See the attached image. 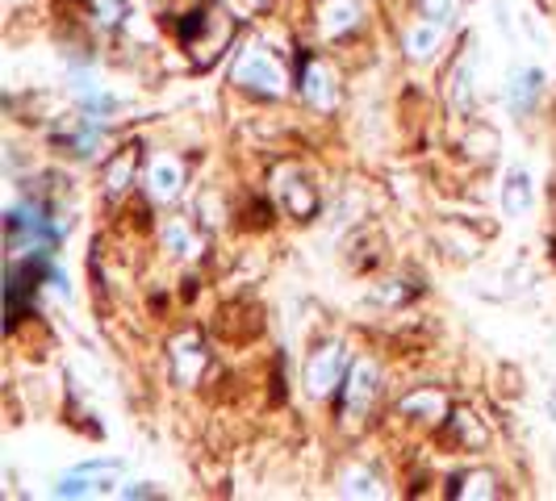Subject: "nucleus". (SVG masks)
<instances>
[{
	"mask_svg": "<svg viewBox=\"0 0 556 501\" xmlns=\"http://www.w3.org/2000/svg\"><path fill=\"white\" fill-rule=\"evenodd\" d=\"M230 42V22H226L218 9H197L185 13L180 22V47L197 59V63H214Z\"/></svg>",
	"mask_w": 556,
	"mask_h": 501,
	"instance_id": "nucleus-1",
	"label": "nucleus"
},
{
	"mask_svg": "<svg viewBox=\"0 0 556 501\" xmlns=\"http://www.w3.org/2000/svg\"><path fill=\"white\" fill-rule=\"evenodd\" d=\"M230 84H239V88H248L255 97H268V101H277L285 97V67H280L277 59L268 55L264 47H243L239 59H235V67H230Z\"/></svg>",
	"mask_w": 556,
	"mask_h": 501,
	"instance_id": "nucleus-2",
	"label": "nucleus"
},
{
	"mask_svg": "<svg viewBox=\"0 0 556 501\" xmlns=\"http://www.w3.org/2000/svg\"><path fill=\"white\" fill-rule=\"evenodd\" d=\"M343 381H348V347L343 343H327L306 360V389L314 397H331L343 389Z\"/></svg>",
	"mask_w": 556,
	"mask_h": 501,
	"instance_id": "nucleus-3",
	"label": "nucleus"
},
{
	"mask_svg": "<svg viewBox=\"0 0 556 501\" xmlns=\"http://www.w3.org/2000/svg\"><path fill=\"white\" fill-rule=\"evenodd\" d=\"M205 360H210V351H205L201 334H193V331L176 334V338L167 343V372H172V381H176L180 389H193L197 381H201Z\"/></svg>",
	"mask_w": 556,
	"mask_h": 501,
	"instance_id": "nucleus-4",
	"label": "nucleus"
},
{
	"mask_svg": "<svg viewBox=\"0 0 556 501\" xmlns=\"http://www.w3.org/2000/svg\"><path fill=\"white\" fill-rule=\"evenodd\" d=\"M298 88H302V101L314 105L318 113H331L334 105H339V92H334V84H331V72H327V63H318V59H309L306 67H302Z\"/></svg>",
	"mask_w": 556,
	"mask_h": 501,
	"instance_id": "nucleus-5",
	"label": "nucleus"
},
{
	"mask_svg": "<svg viewBox=\"0 0 556 501\" xmlns=\"http://www.w3.org/2000/svg\"><path fill=\"white\" fill-rule=\"evenodd\" d=\"M372 393H377V363H368V360L352 363V372H348V381H343V389H339L348 414L368 410V406H372Z\"/></svg>",
	"mask_w": 556,
	"mask_h": 501,
	"instance_id": "nucleus-6",
	"label": "nucleus"
},
{
	"mask_svg": "<svg viewBox=\"0 0 556 501\" xmlns=\"http://www.w3.org/2000/svg\"><path fill=\"white\" fill-rule=\"evenodd\" d=\"M440 42H444V26L431 22V17L406 26V34H402V51H406V59H415V63H427V59L440 55Z\"/></svg>",
	"mask_w": 556,
	"mask_h": 501,
	"instance_id": "nucleus-7",
	"label": "nucleus"
},
{
	"mask_svg": "<svg viewBox=\"0 0 556 501\" xmlns=\"http://www.w3.org/2000/svg\"><path fill=\"white\" fill-rule=\"evenodd\" d=\"M180 184H185V164L172 159V155H155L151 167H147V189L155 201H172L180 196Z\"/></svg>",
	"mask_w": 556,
	"mask_h": 501,
	"instance_id": "nucleus-8",
	"label": "nucleus"
},
{
	"mask_svg": "<svg viewBox=\"0 0 556 501\" xmlns=\"http://www.w3.org/2000/svg\"><path fill=\"white\" fill-rule=\"evenodd\" d=\"M531 205H535V184L523 167H515L506 180H502V214L506 218H528Z\"/></svg>",
	"mask_w": 556,
	"mask_h": 501,
	"instance_id": "nucleus-9",
	"label": "nucleus"
},
{
	"mask_svg": "<svg viewBox=\"0 0 556 501\" xmlns=\"http://www.w3.org/2000/svg\"><path fill=\"white\" fill-rule=\"evenodd\" d=\"M361 26V4L356 0H323L318 4V29L327 38H343Z\"/></svg>",
	"mask_w": 556,
	"mask_h": 501,
	"instance_id": "nucleus-10",
	"label": "nucleus"
},
{
	"mask_svg": "<svg viewBox=\"0 0 556 501\" xmlns=\"http://www.w3.org/2000/svg\"><path fill=\"white\" fill-rule=\"evenodd\" d=\"M397 414L415 422H447V397L435 389H415L397 401Z\"/></svg>",
	"mask_w": 556,
	"mask_h": 501,
	"instance_id": "nucleus-11",
	"label": "nucleus"
},
{
	"mask_svg": "<svg viewBox=\"0 0 556 501\" xmlns=\"http://www.w3.org/2000/svg\"><path fill=\"white\" fill-rule=\"evenodd\" d=\"M280 205L289 209V218H314L318 214V193H314V184L302 180V176H293V180H285L280 184Z\"/></svg>",
	"mask_w": 556,
	"mask_h": 501,
	"instance_id": "nucleus-12",
	"label": "nucleus"
},
{
	"mask_svg": "<svg viewBox=\"0 0 556 501\" xmlns=\"http://www.w3.org/2000/svg\"><path fill=\"white\" fill-rule=\"evenodd\" d=\"M540 88H544V72H540V67H523V72H515V80H510V88H506V101H510V110H515V113L535 110V101H540Z\"/></svg>",
	"mask_w": 556,
	"mask_h": 501,
	"instance_id": "nucleus-13",
	"label": "nucleus"
},
{
	"mask_svg": "<svg viewBox=\"0 0 556 501\" xmlns=\"http://www.w3.org/2000/svg\"><path fill=\"white\" fill-rule=\"evenodd\" d=\"M164 247L176 255V259H197L201 255V239L193 234V226L185 222V218H167L164 222Z\"/></svg>",
	"mask_w": 556,
	"mask_h": 501,
	"instance_id": "nucleus-14",
	"label": "nucleus"
},
{
	"mask_svg": "<svg viewBox=\"0 0 556 501\" xmlns=\"http://www.w3.org/2000/svg\"><path fill=\"white\" fill-rule=\"evenodd\" d=\"M498 476L490 473V468H473V473H460L456 480H452V498H498Z\"/></svg>",
	"mask_w": 556,
	"mask_h": 501,
	"instance_id": "nucleus-15",
	"label": "nucleus"
},
{
	"mask_svg": "<svg viewBox=\"0 0 556 501\" xmlns=\"http://www.w3.org/2000/svg\"><path fill=\"white\" fill-rule=\"evenodd\" d=\"M135 184V155H117L110 167H105V193L117 196L122 189Z\"/></svg>",
	"mask_w": 556,
	"mask_h": 501,
	"instance_id": "nucleus-16",
	"label": "nucleus"
},
{
	"mask_svg": "<svg viewBox=\"0 0 556 501\" xmlns=\"http://www.w3.org/2000/svg\"><path fill=\"white\" fill-rule=\"evenodd\" d=\"M452 105L460 113L473 110V67L469 63H460L456 76H452Z\"/></svg>",
	"mask_w": 556,
	"mask_h": 501,
	"instance_id": "nucleus-17",
	"label": "nucleus"
},
{
	"mask_svg": "<svg viewBox=\"0 0 556 501\" xmlns=\"http://www.w3.org/2000/svg\"><path fill=\"white\" fill-rule=\"evenodd\" d=\"M447 422L456 426V435H460V444H469V447H485V439H490V435H485V426H481V422H477L473 414H452V418H447Z\"/></svg>",
	"mask_w": 556,
	"mask_h": 501,
	"instance_id": "nucleus-18",
	"label": "nucleus"
},
{
	"mask_svg": "<svg viewBox=\"0 0 556 501\" xmlns=\"http://www.w3.org/2000/svg\"><path fill=\"white\" fill-rule=\"evenodd\" d=\"M418 9H422V17H431V22L447 26V22L460 13V0H418Z\"/></svg>",
	"mask_w": 556,
	"mask_h": 501,
	"instance_id": "nucleus-19",
	"label": "nucleus"
},
{
	"mask_svg": "<svg viewBox=\"0 0 556 501\" xmlns=\"http://www.w3.org/2000/svg\"><path fill=\"white\" fill-rule=\"evenodd\" d=\"M130 17V4L126 0H97V22L101 26H122Z\"/></svg>",
	"mask_w": 556,
	"mask_h": 501,
	"instance_id": "nucleus-20",
	"label": "nucleus"
},
{
	"mask_svg": "<svg viewBox=\"0 0 556 501\" xmlns=\"http://www.w3.org/2000/svg\"><path fill=\"white\" fill-rule=\"evenodd\" d=\"M343 493H348V498H381V489H377V476H364V473L348 476Z\"/></svg>",
	"mask_w": 556,
	"mask_h": 501,
	"instance_id": "nucleus-21",
	"label": "nucleus"
},
{
	"mask_svg": "<svg viewBox=\"0 0 556 501\" xmlns=\"http://www.w3.org/2000/svg\"><path fill=\"white\" fill-rule=\"evenodd\" d=\"M84 105H88V113H110V110H117V97L97 92V88H84Z\"/></svg>",
	"mask_w": 556,
	"mask_h": 501,
	"instance_id": "nucleus-22",
	"label": "nucleus"
},
{
	"mask_svg": "<svg viewBox=\"0 0 556 501\" xmlns=\"http://www.w3.org/2000/svg\"><path fill=\"white\" fill-rule=\"evenodd\" d=\"M122 498H155V489H147V485H126Z\"/></svg>",
	"mask_w": 556,
	"mask_h": 501,
	"instance_id": "nucleus-23",
	"label": "nucleus"
},
{
	"mask_svg": "<svg viewBox=\"0 0 556 501\" xmlns=\"http://www.w3.org/2000/svg\"><path fill=\"white\" fill-rule=\"evenodd\" d=\"M251 13H260V9H268V0H243Z\"/></svg>",
	"mask_w": 556,
	"mask_h": 501,
	"instance_id": "nucleus-24",
	"label": "nucleus"
}]
</instances>
